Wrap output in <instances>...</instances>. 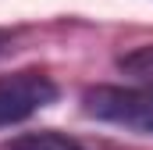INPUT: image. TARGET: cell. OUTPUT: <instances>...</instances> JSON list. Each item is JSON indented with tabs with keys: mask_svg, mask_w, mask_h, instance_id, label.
Here are the masks:
<instances>
[{
	"mask_svg": "<svg viewBox=\"0 0 153 150\" xmlns=\"http://www.w3.org/2000/svg\"><path fill=\"white\" fill-rule=\"evenodd\" d=\"M85 114L121 129L153 136V82L139 86H93L82 97Z\"/></svg>",
	"mask_w": 153,
	"mask_h": 150,
	"instance_id": "obj_1",
	"label": "cell"
},
{
	"mask_svg": "<svg viewBox=\"0 0 153 150\" xmlns=\"http://www.w3.org/2000/svg\"><path fill=\"white\" fill-rule=\"evenodd\" d=\"M57 100V82L43 72H14L0 75V129L25 122L29 114L43 111L46 104Z\"/></svg>",
	"mask_w": 153,
	"mask_h": 150,
	"instance_id": "obj_2",
	"label": "cell"
},
{
	"mask_svg": "<svg viewBox=\"0 0 153 150\" xmlns=\"http://www.w3.org/2000/svg\"><path fill=\"white\" fill-rule=\"evenodd\" d=\"M4 46H7V32H0V50H4Z\"/></svg>",
	"mask_w": 153,
	"mask_h": 150,
	"instance_id": "obj_4",
	"label": "cell"
},
{
	"mask_svg": "<svg viewBox=\"0 0 153 150\" xmlns=\"http://www.w3.org/2000/svg\"><path fill=\"white\" fill-rule=\"evenodd\" d=\"M0 150H111L103 143H85L78 136L57 132V129H39V132H22L7 143H0Z\"/></svg>",
	"mask_w": 153,
	"mask_h": 150,
	"instance_id": "obj_3",
	"label": "cell"
}]
</instances>
